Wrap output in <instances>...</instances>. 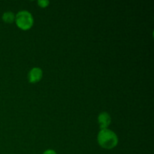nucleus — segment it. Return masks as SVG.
Returning <instances> with one entry per match:
<instances>
[{"instance_id": "f257e3e1", "label": "nucleus", "mask_w": 154, "mask_h": 154, "mask_svg": "<svg viewBox=\"0 0 154 154\" xmlns=\"http://www.w3.org/2000/svg\"><path fill=\"white\" fill-rule=\"evenodd\" d=\"M98 144L102 148L106 150H111L117 147L119 139L117 134L109 129H101L98 133Z\"/></svg>"}, {"instance_id": "f03ea898", "label": "nucleus", "mask_w": 154, "mask_h": 154, "mask_svg": "<svg viewBox=\"0 0 154 154\" xmlns=\"http://www.w3.org/2000/svg\"><path fill=\"white\" fill-rule=\"evenodd\" d=\"M15 23L17 26L23 31L30 29L34 24V19L28 11H20L15 15Z\"/></svg>"}, {"instance_id": "7ed1b4c3", "label": "nucleus", "mask_w": 154, "mask_h": 154, "mask_svg": "<svg viewBox=\"0 0 154 154\" xmlns=\"http://www.w3.org/2000/svg\"><path fill=\"white\" fill-rule=\"evenodd\" d=\"M43 77V71L38 67H34L29 71L28 74L29 82L31 84H36L42 80Z\"/></svg>"}, {"instance_id": "20e7f679", "label": "nucleus", "mask_w": 154, "mask_h": 154, "mask_svg": "<svg viewBox=\"0 0 154 154\" xmlns=\"http://www.w3.org/2000/svg\"><path fill=\"white\" fill-rule=\"evenodd\" d=\"M98 123L101 129H108L111 123V117L108 112H102L98 116Z\"/></svg>"}, {"instance_id": "39448f33", "label": "nucleus", "mask_w": 154, "mask_h": 154, "mask_svg": "<svg viewBox=\"0 0 154 154\" xmlns=\"http://www.w3.org/2000/svg\"><path fill=\"white\" fill-rule=\"evenodd\" d=\"M2 19L5 23H12L15 21V14L12 11H6L2 14Z\"/></svg>"}, {"instance_id": "423d86ee", "label": "nucleus", "mask_w": 154, "mask_h": 154, "mask_svg": "<svg viewBox=\"0 0 154 154\" xmlns=\"http://www.w3.org/2000/svg\"><path fill=\"white\" fill-rule=\"evenodd\" d=\"M37 3L38 5L42 8H45L48 7L50 5V2L48 0H38Z\"/></svg>"}, {"instance_id": "0eeeda50", "label": "nucleus", "mask_w": 154, "mask_h": 154, "mask_svg": "<svg viewBox=\"0 0 154 154\" xmlns=\"http://www.w3.org/2000/svg\"><path fill=\"white\" fill-rule=\"evenodd\" d=\"M43 154H57V153L55 150H51V149H48V150H45V151L43 153Z\"/></svg>"}]
</instances>
